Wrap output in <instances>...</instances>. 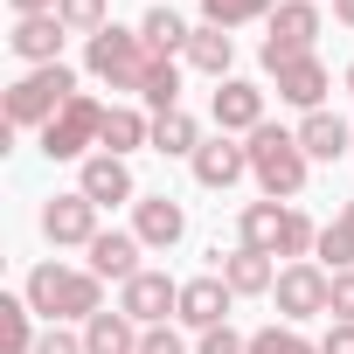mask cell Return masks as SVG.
Masks as SVG:
<instances>
[{
    "mask_svg": "<svg viewBox=\"0 0 354 354\" xmlns=\"http://www.w3.org/2000/svg\"><path fill=\"white\" fill-rule=\"evenodd\" d=\"M195 354H250V333L216 326V333H202V340H195Z\"/></svg>",
    "mask_w": 354,
    "mask_h": 354,
    "instance_id": "33",
    "label": "cell"
},
{
    "mask_svg": "<svg viewBox=\"0 0 354 354\" xmlns=\"http://www.w3.org/2000/svg\"><path fill=\"white\" fill-rule=\"evenodd\" d=\"M313 42H319V0H278V15L264 21V70L313 56Z\"/></svg>",
    "mask_w": 354,
    "mask_h": 354,
    "instance_id": "6",
    "label": "cell"
},
{
    "mask_svg": "<svg viewBox=\"0 0 354 354\" xmlns=\"http://www.w3.org/2000/svg\"><path fill=\"white\" fill-rule=\"evenodd\" d=\"M188 167H195V181H202V188L223 195V188H236L243 174H250V146H236L230 132H216V139H202V153H195Z\"/></svg>",
    "mask_w": 354,
    "mask_h": 354,
    "instance_id": "15",
    "label": "cell"
},
{
    "mask_svg": "<svg viewBox=\"0 0 354 354\" xmlns=\"http://www.w3.org/2000/svg\"><path fill=\"white\" fill-rule=\"evenodd\" d=\"M21 299L49 319V326H70V319H97L104 313V278L84 264H35L28 271V285H21Z\"/></svg>",
    "mask_w": 354,
    "mask_h": 354,
    "instance_id": "1",
    "label": "cell"
},
{
    "mask_svg": "<svg viewBox=\"0 0 354 354\" xmlns=\"http://www.w3.org/2000/svg\"><path fill=\"white\" fill-rule=\"evenodd\" d=\"M271 299H278V313H285L292 326H299V319H319L326 299H333V271L313 264V257H306V264H285L278 285H271Z\"/></svg>",
    "mask_w": 354,
    "mask_h": 354,
    "instance_id": "8",
    "label": "cell"
},
{
    "mask_svg": "<svg viewBox=\"0 0 354 354\" xmlns=\"http://www.w3.org/2000/svg\"><path fill=\"white\" fill-rule=\"evenodd\" d=\"M230 306H236V292H230L216 271L181 285V326H195V333H216V326H230Z\"/></svg>",
    "mask_w": 354,
    "mask_h": 354,
    "instance_id": "14",
    "label": "cell"
},
{
    "mask_svg": "<svg viewBox=\"0 0 354 354\" xmlns=\"http://www.w3.org/2000/svg\"><path fill=\"white\" fill-rule=\"evenodd\" d=\"M347 91H354V63H347Z\"/></svg>",
    "mask_w": 354,
    "mask_h": 354,
    "instance_id": "39",
    "label": "cell"
},
{
    "mask_svg": "<svg viewBox=\"0 0 354 354\" xmlns=\"http://www.w3.org/2000/svg\"><path fill=\"white\" fill-rule=\"evenodd\" d=\"M139 250H146V243H139L132 230H104V236L91 243V271H97V278H118V285H132V278L146 271V264H139Z\"/></svg>",
    "mask_w": 354,
    "mask_h": 354,
    "instance_id": "19",
    "label": "cell"
},
{
    "mask_svg": "<svg viewBox=\"0 0 354 354\" xmlns=\"http://www.w3.org/2000/svg\"><path fill=\"white\" fill-rule=\"evenodd\" d=\"M97 146L125 160L132 146H153V118H139V111H125V104H111V111H104V132H97Z\"/></svg>",
    "mask_w": 354,
    "mask_h": 354,
    "instance_id": "24",
    "label": "cell"
},
{
    "mask_svg": "<svg viewBox=\"0 0 354 354\" xmlns=\"http://www.w3.org/2000/svg\"><path fill=\"white\" fill-rule=\"evenodd\" d=\"M153 153H167V160H195V153H202V125H195L188 111L153 118Z\"/></svg>",
    "mask_w": 354,
    "mask_h": 354,
    "instance_id": "25",
    "label": "cell"
},
{
    "mask_svg": "<svg viewBox=\"0 0 354 354\" xmlns=\"http://www.w3.org/2000/svg\"><path fill=\"white\" fill-rule=\"evenodd\" d=\"M146 63H153V49H146V35L139 28H104V35H91L84 42V70L97 77V84H111V91H139L146 84Z\"/></svg>",
    "mask_w": 354,
    "mask_h": 354,
    "instance_id": "4",
    "label": "cell"
},
{
    "mask_svg": "<svg viewBox=\"0 0 354 354\" xmlns=\"http://www.w3.org/2000/svg\"><path fill=\"white\" fill-rule=\"evenodd\" d=\"M326 271H354V195H347V209L319 230V250H313Z\"/></svg>",
    "mask_w": 354,
    "mask_h": 354,
    "instance_id": "26",
    "label": "cell"
},
{
    "mask_svg": "<svg viewBox=\"0 0 354 354\" xmlns=\"http://www.w3.org/2000/svg\"><path fill=\"white\" fill-rule=\"evenodd\" d=\"M278 0H202V21L209 28H243V21H271Z\"/></svg>",
    "mask_w": 354,
    "mask_h": 354,
    "instance_id": "29",
    "label": "cell"
},
{
    "mask_svg": "<svg viewBox=\"0 0 354 354\" xmlns=\"http://www.w3.org/2000/svg\"><path fill=\"white\" fill-rule=\"evenodd\" d=\"M139 104H146L153 118H167V111H181V63H174V56H153V63H146V84H139Z\"/></svg>",
    "mask_w": 354,
    "mask_h": 354,
    "instance_id": "23",
    "label": "cell"
},
{
    "mask_svg": "<svg viewBox=\"0 0 354 354\" xmlns=\"http://www.w3.org/2000/svg\"><path fill=\"white\" fill-rule=\"evenodd\" d=\"M132 236L146 250H174V243L188 236V209L174 202V195H139L132 202Z\"/></svg>",
    "mask_w": 354,
    "mask_h": 354,
    "instance_id": "11",
    "label": "cell"
},
{
    "mask_svg": "<svg viewBox=\"0 0 354 354\" xmlns=\"http://www.w3.org/2000/svg\"><path fill=\"white\" fill-rule=\"evenodd\" d=\"M333 15H340V28H354V0H333Z\"/></svg>",
    "mask_w": 354,
    "mask_h": 354,
    "instance_id": "38",
    "label": "cell"
},
{
    "mask_svg": "<svg viewBox=\"0 0 354 354\" xmlns=\"http://www.w3.org/2000/svg\"><path fill=\"white\" fill-rule=\"evenodd\" d=\"M250 354H319V347H313L299 326H257V333H250Z\"/></svg>",
    "mask_w": 354,
    "mask_h": 354,
    "instance_id": "31",
    "label": "cell"
},
{
    "mask_svg": "<svg viewBox=\"0 0 354 354\" xmlns=\"http://www.w3.org/2000/svg\"><path fill=\"white\" fill-rule=\"evenodd\" d=\"M139 354H188V347H181V333H174V326H146Z\"/></svg>",
    "mask_w": 354,
    "mask_h": 354,
    "instance_id": "35",
    "label": "cell"
},
{
    "mask_svg": "<svg viewBox=\"0 0 354 354\" xmlns=\"http://www.w3.org/2000/svg\"><path fill=\"white\" fill-rule=\"evenodd\" d=\"M70 97H77V70H70V63H42V70H28V77L8 84V125H15V132H28V125L42 132Z\"/></svg>",
    "mask_w": 354,
    "mask_h": 354,
    "instance_id": "3",
    "label": "cell"
},
{
    "mask_svg": "<svg viewBox=\"0 0 354 354\" xmlns=\"http://www.w3.org/2000/svg\"><path fill=\"white\" fill-rule=\"evenodd\" d=\"M139 35H146V49H153V56H174V49H188V35H195V28L174 15V8H153V15L139 21Z\"/></svg>",
    "mask_w": 354,
    "mask_h": 354,
    "instance_id": "28",
    "label": "cell"
},
{
    "mask_svg": "<svg viewBox=\"0 0 354 354\" xmlns=\"http://www.w3.org/2000/svg\"><path fill=\"white\" fill-rule=\"evenodd\" d=\"M35 306L28 299H0V354H35Z\"/></svg>",
    "mask_w": 354,
    "mask_h": 354,
    "instance_id": "27",
    "label": "cell"
},
{
    "mask_svg": "<svg viewBox=\"0 0 354 354\" xmlns=\"http://www.w3.org/2000/svg\"><path fill=\"white\" fill-rule=\"evenodd\" d=\"M243 146H250V181L264 188V202H292V195L306 188V167H313V160H306L299 132H285V125L264 118Z\"/></svg>",
    "mask_w": 354,
    "mask_h": 354,
    "instance_id": "2",
    "label": "cell"
},
{
    "mask_svg": "<svg viewBox=\"0 0 354 354\" xmlns=\"http://www.w3.org/2000/svg\"><path fill=\"white\" fill-rule=\"evenodd\" d=\"M35 354H91V347H84V333H70V326H49V333L35 340Z\"/></svg>",
    "mask_w": 354,
    "mask_h": 354,
    "instance_id": "34",
    "label": "cell"
},
{
    "mask_svg": "<svg viewBox=\"0 0 354 354\" xmlns=\"http://www.w3.org/2000/svg\"><path fill=\"white\" fill-rule=\"evenodd\" d=\"M56 15H63V28L84 35V42L111 28V8H104V0H56Z\"/></svg>",
    "mask_w": 354,
    "mask_h": 354,
    "instance_id": "30",
    "label": "cell"
},
{
    "mask_svg": "<svg viewBox=\"0 0 354 354\" xmlns=\"http://www.w3.org/2000/svg\"><path fill=\"white\" fill-rule=\"evenodd\" d=\"M285 216H292V202H250L236 216V243L264 250V257H285Z\"/></svg>",
    "mask_w": 354,
    "mask_h": 354,
    "instance_id": "18",
    "label": "cell"
},
{
    "mask_svg": "<svg viewBox=\"0 0 354 354\" xmlns=\"http://www.w3.org/2000/svg\"><path fill=\"white\" fill-rule=\"evenodd\" d=\"M63 15H21L15 21V35H8V49L28 63V70H42V63H63Z\"/></svg>",
    "mask_w": 354,
    "mask_h": 354,
    "instance_id": "16",
    "label": "cell"
},
{
    "mask_svg": "<svg viewBox=\"0 0 354 354\" xmlns=\"http://www.w3.org/2000/svg\"><path fill=\"white\" fill-rule=\"evenodd\" d=\"M209 264H216V278H223L236 299H257V292H271V285H278V264H271L264 250H243V243H236L230 257H223V243H216V250H209Z\"/></svg>",
    "mask_w": 354,
    "mask_h": 354,
    "instance_id": "13",
    "label": "cell"
},
{
    "mask_svg": "<svg viewBox=\"0 0 354 354\" xmlns=\"http://www.w3.org/2000/svg\"><path fill=\"white\" fill-rule=\"evenodd\" d=\"M188 70H202V77H230V63H236V42H230V28H209V21H195V35H188Z\"/></svg>",
    "mask_w": 354,
    "mask_h": 354,
    "instance_id": "21",
    "label": "cell"
},
{
    "mask_svg": "<svg viewBox=\"0 0 354 354\" xmlns=\"http://www.w3.org/2000/svg\"><path fill=\"white\" fill-rule=\"evenodd\" d=\"M139 340H146V326H132L125 313L84 319V347H91V354H139Z\"/></svg>",
    "mask_w": 354,
    "mask_h": 354,
    "instance_id": "22",
    "label": "cell"
},
{
    "mask_svg": "<svg viewBox=\"0 0 354 354\" xmlns=\"http://www.w3.org/2000/svg\"><path fill=\"white\" fill-rule=\"evenodd\" d=\"M319 354H354V326H326V340H319Z\"/></svg>",
    "mask_w": 354,
    "mask_h": 354,
    "instance_id": "36",
    "label": "cell"
},
{
    "mask_svg": "<svg viewBox=\"0 0 354 354\" xmlns=\"http://www.w3.org/2000/svg\"><path fill=\"white\" fill-rule=\"evenodd\" d=\"M299 146H306V160H340V153H354V132H347L340 111H306L299 118Z\"/></svg>",
    "mask_w": 354,
    "mask_h": 354,
    "instance_id": "20",
    "label": "cell"
},
{
    "mask_svg": "<svg viewBox=\"0 0 354 354\" xmlns=\"http://www.w3.org/2000/svg\"><path fill=\"white\" fill-rule=\"evenodd\" d=\"M42 236L56 243V250H91L104 230H97V202L84 195V188H70V195H49L42 202Z\"/></svg>",
    "mask_w": 354,
    "mask_h": 354,
    "instance_id": "7",
    "label": "cell"
},
{
    "mask_svg": "<svg viewBox=\"0 0 354 354\" xmlns=\"http://www.w3.org/2000/svg\"><path fill=\"white\" fill-rule=\"evenodd\" d=\"M333 326H354V271H333V299H326Z\"/></svg>",
    "mask_w": 354,
    "mask_h": 354,
    "instance_id": "32",
    "label": "cell"
},
{
    "mask_svg": "<svg viewBox=\"0 0 354 354\" xmlns=\"http://www.w3.org/2000/svg\"><path fill=\"white\" fill-rule=\"evenodd\" d=\"M209 118H216V132H257L264 125V91L250 84V77H223L216 84V97H209Z\"/></svg>",
    "mask_w": 354,
    "mask_h": 354,
    "instance_id": "10",
    "label": "cell"
},
{
    "mask_svg": "<svg viewBox=\"0 0 354 354\" xmlns=\"http://www.w3.org/2000/svg\"><path fill=\"white\" fill-rule=\"evenodd\" d=\"M104 111H111V104H97L91 91H77V97L42 125V153H49V160H91V146H97V132H104Z\"/></svg>",
    "mask_w": 354,
    "mask_h": 354,
    "instance_id": "5",
    "label": "cell"
},
{
    "mask_svg": "<svg viewBox=\"0 0 354 354\" xmlns=\"http://www.w3.org/2000/svg\"><path fill=\"white\" fill-rule=\"evenodd\" d=\"M271 84H278V97H285L292 111H326V91H333V77H326L319 56H292V63H278Z\"/></svg>",
    "mask_w": 354,
    "mask_h": 354,
    "instance_id": "12",
    "label": "cell"
},
{
    "mask_svg": "<svg viewBox=\"0 0 354 354\" xmlns=\"http://www.w3.org/2000/svg\"><path fill=\"white\" fill-rule=\"evenodd\" d=\"M118 313L132 326H167V319H181V285L167 271H139L132 285H118Z\"/></svg>",
    "mask_w": 354,
    "mask_h": 354,
    "instance_id": "9",
    "label": "cell"
},
{
    "mask_svg": "<svg viewBox=\"0 0 354 354\" xmlns=\"http://www.w3.org/2000/svg\"><path fill=\"white\" fill-rule=\"evenodd\" d=\"M8 8H15V21H21V15H56V0H8Z\"/></svg>",
    "mask_w": 354,
    "mask_h": 354,
    "instance_id": "37",
    "label": "cell"
},
{
    "mask_svg": "<svg viewBox=\"0 0 354 354\" xmlns=\"http://www.w3.org/2000/svg\"><path fill=\"white\" fill-rule=\"evenodd\" d=\"M77 188H84L97 209H111V202H139V188H132V167H125L118 153H91V160H84V174H77Z\"/></svg>",
    "mask_w": 354,
    "mask_h": 354,
    "instance_id": "17",
    "label": "cell"
}]
</instances>
